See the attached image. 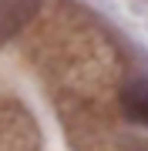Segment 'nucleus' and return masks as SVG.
<instances>
[{
  "instance_id": "1",
  "label": "nucleus",
  "mask_w": 148,
  "mask_h": 151,
  "mask_svg": "<svg viewBox=\"0 0 148 151\" xmlns=\"http://www.w3.org/2000/svg\"><path fill=\"white\" fill-rule=\"evenodd\" d=\"M121 111L128 121L148 128V77H135L121 87Z\"/></svg>"
}]
</instances>
